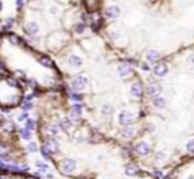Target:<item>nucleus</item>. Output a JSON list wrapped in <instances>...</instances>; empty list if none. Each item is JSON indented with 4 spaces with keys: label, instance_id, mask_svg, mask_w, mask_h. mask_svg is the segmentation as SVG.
Returning <instances> with one entry per match:
<instances>
[{
    "label": "nucleus",
    "instance_id": "11",
    "mask_svg": "<svg viewBox=\"0 0 194 179\" xmlns=\"http://www.w3.org/2000/svg\"><path fill=\"white\" fill-rule=\"evenodd\" d=\"M68 64L72 66V68H80V66L82 65V60H81V57L76 56V54H72V56L68 59Z\"/></svg>",
    "mask_w": 194,
    "mask_h": 179
},
{
    "label": "nucleus",
    "instance_id": "6",
    "mask_svg": "<svg viewBox=\"0 0 194 179\" xmlns=\"http://www.w3.org/2000/svg\"><path fill=\"white\" fill-rule=\"evenodd\" d=\"M150 146H149V143H146V142H138L137 145H136V151H137L140 155H148L149 153H150Z\"/></svg>",
    "mask_w": 194,
    "mask_h": 179
},
{
    "label": "nucleus",
    "instance_id": "4",
    "mask_svg": "<svg viewBox=\"0 0 194 179\" xmlns=\"http://www.w3.org/2000/svg\"><path fill=\"white\" fill-rule=\"evenodd\" d=\"M75 169H76V162L73 159H64L61 162V170H63L64 173L69 174V173H72Z\"/></svg>",
    "mask_w": 194,
    "mask_h": 179
},
{
    "label": "nucleus",
    "instance_id": "3",
    "mask_svg": "<svg viewBox=\"0 0 194 179\" xmlns=\"http://www.w3.org/2000/svg\"><path fill=\"white\" fill-rule=\"evenodd\" d=\"M118 122L124 126H128L129 123L133 122V114L129 112H121L118 114Z\"/></svg>",
    "mask_w": 194,
    "mask_h": 179
},
{
    "label": "nucleus",
    "instance_id": "37",
    "mask_svg": "<svg viewBox=\"0 0 194 179\" xmlns=\"http://www.w3.org/2000/svg\"><path fill=\"white\" fill-rule=\"evenodd\" d=\"M0 69H3V64H0Z\"/></svg>",
    "mask_w": 194,
    "mask_h": 179
},
{
    "label": "nucleus",
    "instance_id": "25",
    "mask_svg": "<svg viewBox=\"0 0 194 179\" xmlns=\"http://www.w3.org/2000/svg\"><path fill=\"white\" fill-rule=\"evenodd\" d=\"M37 145L35 143V142H31V143L28 145V151L29 153H37Z\"/></svg>",
    "mask_w": 194,
    "mask_h": 179
},
{
    "label": "nucleus",
    "instance_id": "31",
    "mask_svg": "<svg viewBox=\"0 0 194 179\" xmlns=\"http://www.w3.org/2000/svg\"><path fill=\"white\" fill-rule=\"evenodd\" d=\"M188 63H189V65H190V66H194V53L189 54V57H188Z\"/></svg>",
    "mask_w": 194,
    "mask_h": 179
},
{
    "label": "nucleus",
    "instance_id": "15",
    "mask_svg": "<svg viewBox=\"0 0 194 179\" xmlns=\"http://www.w3.org/2000/svg\"><path fill=\"white\" fill-rule=\"evenodd\" d=\"M45 133H47L49 137H55V135L59 134V127H57V126H55V125H49V126H47Z\"/></svg>",
    "mask_w": 194,
    "mask_h": 179
},
{
    "label": "nucleus",
    "instance_id": "14",
    "mask_svg": "<svg viewBox=\"0 0 194 179\" xmlns=\"http://www.w3.org/2000/svg\"><path fill=\"white\" fill-rule=\"evenodd\" d=\"M130 93L134 98H140L142 96V88H141L140 84H133L130 88Z\"/></svg>",
    "mask_w": 194,
    "mask_h": 179
},
{
    "label": "nucleus",
    "instance_id": "17",
    "mask_svg": "<svg viewBox=\"0 0 194 179\" xmlns=\"http://www.w3.org/2000/svg\"><path fill=\"white\" fill-rule=\"evenodd\" d=\"M71 126H72V123H71V119L69 118H61V121H60V127L63 130H69L71 129Z\"/></svg>",
    "mask_w": 194,
    "mask_h": 179
},
{
    "label": "nucleus",
    "instance_id": "5",
    "mask_svg": "<svg viewBox=\"0 0 194 179\" xmlns=\"http://www.w3.org/2000/svg\"><path fill=\"white\" fill-rule=\"evenodd\" d=\"M148 94L150 96V97H158V94L161 93V86L157 82H152V84L148 85Z\"/></svg>",
    "mask_w": 194,
    "mask_h": 179
},
{
    "label": "nucleus",
    "instance_id": "35",
    "mask_svg": "<svg viewBox=\"0 0 194 179\" xmlns=\"http://www.w3.org/2000/svg\"><path fill=\"white\" fill-rule=\"evenodd\" d=\"M23 3H24V0H16V4H17V7H21Z\"/></svg>",
    "mask_w": 194,
    "mask_h": 179
},
{
    "label": "nucleus",
    "instance_id": "33",
    "mask_svg": "<svg viewBox=\"0 0 194 179\" xmlns=\"http://www.w3.org/2000/svg\"><path fill=\"white\" fill-rule=\"evenodd\" d=\"M7 82H8V85H11V86H17V84H16V81H15V80L8 78V80H7Z\"/></svg>",
    "mask_w": 194,
    "mask_h": 179
},
{
    "label": "nucleus",
    "instance_id": "30",
    "mask_svg": "<svg viewBox=\"0 0 194 179\" xmlns=\"http://www.w3.org/2000/svg\"><path fill=\"white\" fill-rule=\"evenodd\" d=\"M84 29H85V25L84 24H77V25H76V31H77L78 33H82V32H84Z\"/></svg>",
    "mask_w": 194,
    "mask_h": 179
},
{
    "label": "nucleus",
    "instance_id": "7",
    "mask_svg": "<svg viewBox=\"0 0 194 179\" xmlns=\"http://www.w3.org/2000/svg\"><path fill=\"white\" fill-rule=\"evenodd\" d=\"M120 15V8L117 6H109L105 10V16L109 17V19H116Z\"/></svg>",
    "mask_w": 194,
    "mask_h": 179
},
{
    "label": "nucleus",
    "instance_id": "24",
    "mask_svg": "<svg viewBox=\"0 0 194 179\" xmlns=\"http://www.w3.org/2000/svg\"><path fill=\"white\" fill-rule=\"evenodd\" d=\"M186 150H188L189 153H194V139L188 141V143H186Z\"/></svg>",
    "mask_w": 194,
    "mask_h": 179
},
{
    "label": "nucleus",
    "instance_id": "34",
    "mask_svg": "<svg viewBox=\"0 0 194 179\" xmlns=\"http://www.w3.org/2000/svg\"><path fill=\"white\" fill-rule=\"evenodd\" d=\"M72 98H73V100H75V101H81V100H82V96L73 94V96H72Z\"/></svg>",
    "mask_w": 194,
    "mask_h": 179
},
{
    "label": "nucleus",
    "instance_id": "38",
    "mask_svg": "<svg viewBox=\"0 0 194 179\" xmlns=\"http://www.w3.org/2000/svg\"><path fill=\"white\" fill-rule=\"evenodd\" d=\"M0 179H7V178H6V176H0Z\"/></svg>",
    "mask_w": 194,
    "mask_h": 179
},
{
    "label": "nucleus",
    "instance_id": "13",
    "mask_svg": "<svg viewBox=\"0 0 194 179\" xmlns=\"http://www.w3.org/2000/svg\"><path fill=\"white\" fill-rule=\"evenodd\" d=\"M134 134H136V130L132 126H125L121 130V137H124V138H132V137H134Z\"/></svg>",
    "mask_w": 194,
    "mask_h": 179
},
{
    "label": "nucleus",
    "instance_id": "18",
    "mask_svg": "<svg viewBox=\"0 0 194 179\" xmlns=\"http://www.w3.org/2000/svg\"><path fill=\"white\" fill-rule=\"evenodd\" d=\"M153 105L156 107H158V109H164V107H165V105H166V102H165V100H164V98L156 97L153 100Z\"/></svg>",
    "mask_w": 194,
    "mask_h": 179
},
{
    "label": "nucleus",
    "instance_id": "1",
    "mask_svg": "<svg viewBox=\"0 0 194 179\" xmlns=\"http://www.w3.org/2000/svg\"><path fill=\"white\" fill-rule=\"evenodd\" d=\"M88 84V78L84 76H76L75 78L71 82V86H72L73 90H82V89L87 86Z\"/></svg>",
    "mask_w": 194,
    "mask_h": 179
},
{
    "label": "nucleus",
    "instance_id": "8",
    "mask_svg": "<svg viewBox=\"0 0 194 179\" xmlns=\"http://www.w3.org/2000/svg\"><path fill=\"white\" fill-rule=\"evenodd\" d=\"M168 73V65L165 63H158L154 66V74L158 77H164Z\"/></svg>",
    "mask_w": 194,
    "mask_h": 179
},
{
    "label": "nucleus",
    "instance_id": "39",
    "mask_svg": "<svg viewBox=\"0 0 194 179\" xmlns=\"http://www.w3.org/2000/svg\"><path fill=\"white\" fill-rule=\"evenodd\" d=\"M27 179H33V178H27Z\"/></svg>",
    "mask_w": 194,
    "mask_h": 179
},
{
    "label": "nucleus",
    "instance_id": "20",
    "mask_svg": "<svg viewBox=\"0 0 194 179\" xmlns=\"http://www.w3.org/2000/svg\"><path fill=\"white\" fill-rule=\"evenodd\" d=\"M40 64L44 66H47V68H52L53 64H52V60L48 59V57H41L40 59Z\"/></svg>",
    "mask_w": 194,
    "mask_h": 179
},
{
    "label": "nucleus",
    "instance_id": "19",
    "mask_svg": "<svg viewBox=\"0 0 194 179\" xmlns=\"http://www.w3.org/2000/svg\"><path fill=\"white\" fill-rule=\"evenodd\" d=\"M138 173V169L136 166H126L125 167V174L126 175H129V176H133V175H136V174Z\"/></svg>",
    "mask_w": 194,
    "mask_h": 179
},
{
    "label": "nucleus",
    "instance_id": "2",
    "mask_svg": "<svg viewBox=\"0 0 194 179\" xmlns=\"http://www.w3.org/2000/svg\"><path fill=\"white\" fill-rule=\"evenodd\" d=\"M44 147L47 149L51 154H53V153H57L60 150V143L55 138H48L44 143Z\"/></svg>",
    "mask_w": 194,
    "mask_h": 179
},
{
    "label": "nucleus",
    "instance_id": "23",
    "mask_svg": "<svg viewBox=\"0 0 194 179\" xmlns=\"http://www.w3.org/2000/svg\"><path fill=\"white\" fill-rule=\"evenodd\" d=\"M25 127L28 130H33L35 129V121L32 118H28L27 119V122H25Z\"/></svg>",
    "mask_w": 194,
    "mask_h": 179
},
{
    "label": "nucleus",
    "instance_id": "22",
    "mask_svg": "<svg viewBox=\"0 0 194 179\" xmlns=\"http://www.w3.org/2000/svg\"><path fill=\"white\" fill-rule=\"evenodd\" d=\"M112 112H113L112 105H109V104L103 105V113H104V114H110Z\"/></svg>",
    "mask_w": 194,
    "mask_h": 179
},
{
    "label": "nucleus",
    "instance_id": "28",
    "mask_svg": "<svg viewBox=\"0 0 194 179\" xmlns=\"http://www.w3.org/2000/svg\"><path fill=\"white\" fill-rule=\"evenodd\" d=\"M85 4L88 8H94L97 4V0H85Z\"/></svg>",
    "mask_w": 194,
    "mask_h": 179
},
{
    "label": "nucleus",
    "instance_id": "21",
    "mask_svg": "<svg viewBox=\"0 0 194 179\" xmlns=\"http://www.w3.org/2000/svg\"><path fill=\"white\" fill-rule=\"evenodd\" d=\"M20 134H21V137L24 139H29V138H31V130H28L27 127H23V129L20 130Z\"/></svg>",
    "mask_w": 194,
    "mask_h": 179
},
{
    "label": "nucleus",
    "instance_id": "10",
    "mask_svg": "<svg viewBox=\"0 0 194 179\" xmlns=\"http://www.w3.org/2000/svg\"><path fill=\"white\" fill-rule=\"evenodd\" d=\"M71 118L75 119V121H78L80 117H81V105L80 104H76L73 105V107L71 109Z\"/></svg>",
    "mask_w": 194,
    "mask_h": 179
},
{
    "label": "nucleus",
    "instance_id": "16",
    "mask_svg": "<svg viewBox=\"0 0 194 179\" xmlns=\"http://www.w3.org/2000/svg\"><path fill=\"white\" fill-rule=\"evenodd\" d=\"M158 56H160V54H158L157 50H149V52L146 53V60L149 61V63H154V61L158 59Z\"/></svg>",
    "mask_w": 194,
    "mask_h": 179
},
{
    "label": "nucleus",
    "instance_id": "27",
    "mask_svg": "<svg viewBox=\"0 0 194 179\" xmlns=\"http://www.w3.org/2000/svg\"><path fill=\"white\" fill-rule=\"evenodd\" d=\"M36 166L40 167V170L43 171V173H45V171H47V169H48V165L44 163V162H40V160H39V162H36Z\"/></svg>",
    "mask_w": 194,
    "mask_h": 179
},
{
    "label": "nucleus",
    "instance_id": "26",
    "mask_svg": "<svg viewBox=\"0 0 194 179\" xmlns=\"http://www.w3.org/2000/svg\"><path fill=\"white\" fill-rule=\"evenodd\" d=\"M21 107L24 110H28V109H31L32 107V104H31V101L29 100H27V98H25L24 101H23V104H21Z\"/></svg>",
    "mask_w": 194,
    "mask_h": 179
},
{
    "label": "nucleus",
    "instance_id": "36",
    "mask_svg": "<svg viewBox=\"0 0 194 179\" xmlns=\"http://www.w3.org/2000/svg\"><path fill=\"white\" fill-rule=\"evenodd\" d=\"M3 10V3H1V1H0V11Z\"/></svg>",
    "mask_w": 194,
    "mask_h": 179
},
{
    "label": "nucleus",
    "instance_id": "32",
    "mask_svg": "<svg viewBox=\"0 0 194 179\" xmlns=\"http://www.w3.org/2000/svg\"><path fill=\"white\" fill-rule=\"evenodd\" d=\"M17 119H19V121H27V119H28V114H27V113H21L19 117H17Z\"/></svg>",
    "mask_w": 194,
    "mask_h": 179
},
{
    "label": "nucleus",
    "instance_id": "12",
    "mask_svg": "<svg viewBox=\"0 0 194 179\" xmlns=\"http://www.w3.org/2000/svg\"><path fill=\"white\" fill-rule=\"evenodd\" d=\"M132 72H133V69H132L128 64H121V65L118 66V74L121 76V77H126V76H129Z\"/></svg>",
    "mask_w": 194,
    "mask_h": 179
},
{
    "label": "nucleus",
    "instance_id": "9",
    "mask_svg": "<svg viewBox=\"0 0 194 179\" xmlns=\"http://www.w3.org/2000/svg\"><path fill=\"white\" fill-rule=\"evenodd\" d=\"M24 31H25V33H27V35H29V36L36 35V33L39 32V25H37V23H35V21L28 23V24L25 25Z\"/></svg>",
    "mask_w": 194,
    "mask_h": 179
},
{
    "label": "nucleus",
    "instance_id": "29",
    "mask_svg": "<svg viewBox=\"0 0 194 179\" xmlns=\"http://www.w3.org/2000/svg\"><path fill=\"white\" fill-rule=\"evenodd\" d=\"M41 154H43V157L45 158V159H49V158H51V153L45 147H44V146L41 147Z\"/></svg>",
    "mask_w": 194,
    "mask_h": 179
}]
</instances>
